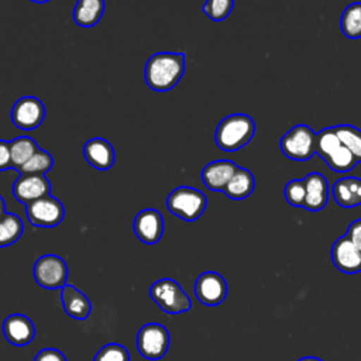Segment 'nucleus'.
<instances>
[{"instance_id": "1", "label": "nucleus", "mask_w": 361, "mask_h": 361, "mask_svg": "<svg viewBox=\"0 0 361 361\" xmlns=\"http://www.w3.org/2000/svg\"><path fill=\"white\" fill-rule=\"evenodd\" d=\"M185 54L157 52L147 59L144 78L149 89L168 92L173 89L185 73Z\"/></svg>"}, {"instance_id": "2", "label": "nucleus", "mask_w": 361, "mask_h": 361, "mask_svg": "<svg viewBox=\"0 0 361 361\" xmlns=\"http://www.w3.org/2000/svg\"><path fill=\"white\" fill-rule=\"evenodd\" d=\"M255 134V123L248 114L235 113L224 117L214 133L216 145L223 151H237L245 147Z\"/></svg>"}, {"instance_id": "3", "label": "nucleus", "mask_w": 361, "mask_h": 361, "mask_svg": "<svg viewBox=\"0 0 361 361\" xmlns=\"http://www.w3.org/2000/svg\"><path fill=\"white\" fill-rule=\"evenodd\" d=\"M316 154L334 172H348L358 161L337 137L334 127L323 128L316 134Z\"/></svg>"}, {"instance_id": "4", "label": "nucleus", "mask_w": 361, "mask_h": 361, "mask_svg": "<svg viewBox=\"0 0 361 361\" xmlns=\"http://www.w3.org/2000/svg\"><path fill=\"white\" fill-rule=\"evenodd\" d=\"M207 206V199L204 193L192 186H178L166 197L168 210L185 220L195 221L197 220Z\"/></svg>"}, {"instance_id": "5", "label": "nucleus", "mask_w": 361, "mask_h": 361, "mask_svg": "<svg viewBox=\"0 0 361 361\" xmlns=\"http://www.w3.org/2000/svg\"><path fill=\"white\" fill-rule=\"evenodd\" d=\"M149 296L159 309L169 314L183 313L192 306V302L182 286L171 278H162L154 282L149 288Z\"/></svg>"}, {"instance_id": "6", "label": "nucleus", "mask_w": 361, "mask_h": 361, "mask_svg": "<svg viewBox=\"0 0 361 361\" xmlns=\"http://www.w3.org/2000/svg\"><path fill=\"white\" fill-rule=\"evenodd\" d=\"M279 148L289 159L307 161L316 154V133L306 124H298L281 138Z\"/></svg>"}, {"instance_id": "7", "label": "nucleus", "mask_w": 361, "mask_h": 361, "mask_svg": "<svg viewBox=\"0 0 361 361\" xmlns=\"http://www.w3.org/2000/svg\"><path fill=\"white\" fill-rule=\"evenodd\" d=\"M169 347V333L158 323H147L137 333V350L147 360L162 358Z\"/></svg>"}, {"instance_id": "8", "label": "nucleus", "mask_w": 361, "mask_h": 361, "mask_svg": "<svg viewBox=\"0 0 361 361\" xmlns=\"http://www.w3.org/2000/svg\"><path fill=\"white\" fill-rule=\"evenodd\" d=\"M32 274L39 286L45 289H56L66 285L68 267L61 257L47 254L35 261Z\"/></svg>"}, {"instance_id": "9", "label": "nucleus", "mask_w": 361, "mask_h": 361, "mask_svg": "<svg viewBox=\"0 0 361 361\" xmlns=\"http://www.w3.org/2000/svg\"><path fill=\"white\" fill-rule=\"evenodd\" d=\"M25 216L35 227H55L65 217V207L52 195L39 197L25 206Z\"/></svg>"}, {"instance_id": "10", "label": "nucleus", "mask_w": 361, "mask_h": 361, "mask_svg": "<svg viewBox=\"0 0 361 361\" xmlns=\"http://www.w3.org/2000/svg\"><path fill=\"white\" fill-rule=\"evenodd\" d=\"M45 118L44 103L34 96L20 97L11 109L13 124L23 131H32L38 128Z\"/></svg>"}, {"instance_id": "11", "label": "nucleus", "mask_w": 361, "mask_h": 361, "mask_svg": "<svg viewBox=\"0 0 361 361\" xmlns=\"http://www.w3.org/2000/svg\"><path fill=\"white\" fill-rule=\"evenodd\" d=\"M51 182L45 175L20 173L13 182V196L25 206L39 197L51 195Z\"/></svg>"}, {"instance_id": "12", "label": "nucleus", "mask_w": 361, "mask_h": 361, "mask_svg": "<svg viewBox=\"0 0 361 361\" xmlns=\"http://www.w3.org/2000/svg\"><path fill=\"white\" fill-rule=\"evenodd\" d=\"M195 295L204 306H217L227 296V283L217 272H203L195 282Z\"/></svg>"}, {"instance_id": "13", "label": "nucleus", "mask_w": 361, "mask_h": 361, "mask_svg": "<svg viewBox=\"0 0 361 361\" xmlns=\"http://www.w3.org/2000/svg\"><path fill=\"white\" fill-rule=\"evenodd\" d=\"M134 233L145 244H157L164 234V219L157 209H144L134 219Z\"/></svg>"}, {"instance_id": "14", "label": "nucleus", "mask_w": 361, "mask_h": 361, "mask_svg": "<svg viewBox=\"0 0 361 361\" xmlns=\"http://www.w3.org/2000/svg\"><path fill=\"white\" fill-rule=\"evenodd\" d=\"M331 259L336 268L344 274H357L361 271V251L345 235L334 241Z\"/></svg>"}, {"instance_id": "15", "label": "nucleus", "mask_w": 361, "mask_h": 361, "mask_svg": "<svg viewBox=\"0 0 361 361\" xmlns=\"http://www.w3.org/2000/svg\"><path fill=\"white\" fill-rule=\"evenodd\" d=\"M83 157L90 166L99 171L110 169L116 161L113 145L100 137H93L85 142Z\"/></svg>"}, {"instance_id": "16", "label": "nucleus", "mask_w": 361, "mask_h": 361, "mask_svg": "<svg viewBox=\"0 0 361 361\" xmlns=\"http://www.w3.org/2000/svg\"><path fill=\"white\" fill-rule=\"evenodd\" d=\"M1 330L6 340L13 345H25L31 343L35 336V327L31 319L21 313L7 316L3 322Z\"/></svg>"}, {"instance_id": "17", "label": "nucleus", "mask_w": 361, "mask_h": 361, "mask_svg": "<svg viewBox=\"0 0 361 361\" xmlns=\"http://www.w3.org/2000/svg\"><path fill=\"white\" fill-rule=\"evenodd\" d=\"M238 165L230 159H217L209 162L202 169V180L204 186L210 190L223 192L234 172L237 171Z\"/></svg>"}, {"instance_id": "18", "label": "nucleus", "mask_w": 361, "mask_h": 361, "mask_svg": "<svg viewBox=\"0 0 361 361\" xmlns=\"http://www.w3.org/2000/svg\"><path fill=\"white\" fill-rule=\"evenodd\" d=\"M305 180V203L303 207L310 212L322 210L329 200V182L320 172H312L303 178Z\"/></svg>"}, {"instance_id": "19", "label": "nucleus", "mask_w": 361, "mask_h": 361, "mask_svg": "<svg viewBox=\"0 0 361 361\" xmlns=\"http://www.w3.org/2000/svg\"><path fill=\"white\" fill-rule=\"evenodd\" d=\"M61 300L63 310L68 316L78 320H85L89 317L92 310V303L85 293L72 285H65L61 288Z\"/></svg>"}, {"instance_id": "20", "label": "nucleus", "mask_w": 361, "mask_h": 361, "mask_svg": "<svg viewBox=\"0 0 361 361\" xmlns=\"http://www.w3.org/2000/svg\"><path fill=\"white\" fill-rule=\"evenodd\" d=\"M331 195L341 207H355L361 204V179L345 176L334 182Z\"/></svg>"}, {"instance_id": "21", "label": "nucleus", "mask_w": 361, "mask_h": 361, "mask_svg": "<svg viewBox=\"0 0 361 361\" xmlns=\"http://www.w3.org/2000/svg\"><path fill=\"white\" fill-rule=\"evenodd\" d=\"M104 6V0H78L73 7L72 18L79 27H93L102 20Z\"/></svg>"}, {"instance_id": "22", "label": "nucleus", "mask_w": 361, "mask_h": 361, "mask_svg": "<svg viewBox=\"0 0 361 361\" xmlns=\"http://www.w3.org/2000/svg\"><path fill=\"white\" fill-rule=\"evenodd\" d=\"M255 188V178L247 168L238 166L228 183L226 185L223 193L233 200H243L248 197Z\"/></svg>"}, {"instance_id": "23", "label": "nucleus", "mask_w": 361, "mask_h": 361, "mask_svg": "<svg viewBox=\"0 0 361 361\" xmlns=\"http://www.w3.org/2000/svg\"><path fill=\"white\" fill-rule=\"evenodd\" d=\"M39 147L37 142L27 135L17 137L10 141V151H11V164L13 169L18 171L38 149Z\"/></svg>"}, {"instance_id": "24", "label": "nucleus", "mask_w": 361, "mask_h": 361, "mask_svg": "<svg viewBox=\"0 0 361 361\" xmlns=\"http://www.w3.org/2000/svg\"><path fill=\"white\" fill-rule=\"evenodd\" d=\"M341 32L351 39L361 38V1L348 4L340 18Z\"/></svg>"}, {"instance_id": "25", "label": "nucleus", "mask_w": 361, "mask_h": 361, "mask_svg": "<svg viewBox=\"0 0 361 361\" xmlns=\"http://www.w3.org/2000/svg\"><path fill=\"white\" fill-rule=\"evenodd\" d=\"M24 231L23 220L14 213H6L0 217V247L16 243Z\"/></svg>"}, {"instance_id": "26", "label": "nucleus", "mask_w": 361, "mask_h": 361, "mask_svg": "<svg viewBox=\"0 0 361 361\" xmlns=\"http://www.w3.org/2000/svg\"><path fill=\"white\" fill-rule=\"evenodd\" d=\"M334 131L355 159L361 162V130L351 124H338L334 126Z\"/></svg>"}, {"instance_id": "27", "label": "nucleus", "mask_w": 361, "mask_h": 361, "mask_svg": "<svg viewBox=\"0 0 361 361\" xmlns=\"http://www.w3.org/2000/svg\"><path fill=\"white\" fill-rule=\"evenodd\" d=\"M54 166V158L49 152L38 148L34 155L17 171L18 173H35L45 175Z\"/></svg>"}, {"instance_id": "28", "label": "nucleus", "mask_w": 361, "mask_h": 361, "mask_svg": "<svg viewBox=\"0 0 361 361\" xmlns=\"http://www.w3.org/2000/svg\"><path fill=\"white\" fill-rule=\"evenodd\" d=\"M234 6V0H206L203 4V13L212 21L226 20Z\"/></svg>"}, {"instance_id": "29", "label": "nucleus", "mask_w": 361, "mask_h": 361, "mask_svg": "<svg viewBox=\"0 0 361 361\" xmlns=\"http://www.w3.org/2000/svg\"><path fill=\"white\" fill-rule=\"evenodd\" d=\"M93 361H130V354L121 344L109 343L96 353Z\"/></svg>"}, {"instance_id": "30", "label": "nucleus", "mask_w": 361, "mask_h": 361, "mask_svg": "<svg viewBox=\"0 0 361 361\" xmlns=\"http://www.w3.org/2000/svg\"><path fill=\"white\" fill-rule=\"evenodd\" d=\"M283 195H285L286 202H288L290 206L303 207L305 195H306L305 180H303V179H292V180H289V182L285 185Z\"/></svg>"}, {"instance_id": "31", "label": "nucleus", "mask_w": 361, "mask_h": 361, "mask_svg": "<svg viewBox=\"0 0 361 361\" xmlns=\"http://www.w3.org/2000/svg\"><path fill=\"white\" fill-rule=\"evenodd\" d=\"M345 237L361 251V219L354 220L345 233Z\"/></svg>"}, {"instance_id": "32", "label": "nucleus", "mask_w": 361, "mask_h": 361, "mask_svg": "<svg viewBox=\"0 0 361 361\" xmlns=\"http://www.w3.org/2000/svg\"><path fill=\"white\" fill-rule=\"evenodd\" d=\"M34 361H66V357L56 348H44L37 353Z\"/></svg>"}, {"instance_id": "33", "label": "nucleus", "mask_w": 361, "mask_h": 361, "mask_svg": "<svg viewBox=\"0 0 361 361\" xmlns=\"http://www.w3.org/2000/svg\"><path fill=\"white\" fill-rule=\"evenodd\" d=\"M10 168H13L10 141L0 140V171H6Z\"/></svg>"}, {"instance_id": "34", "label": "nucleus", "mask_w": 361, "mask_h": 361, "mask_svg": "<svg viewBox=\"0 0 361 361\" xmlns=\"http://www.w3.org/2000/svg\"><path fill=\"white\" fill-rule=\"evenodd\" d=\"M7 212H6V203H4V199L0 196V217L4 216Z\"/></svg>"}, {"instance_id": "35", "label": "nucleus", "mask_w": 361, "mask_h": 361, "mask_svg": "<svg viewBox=\"0 0 361 361\" xmlns=\"http://www.w3.org/2000/svg\"><path fill=\"white\" fill-rule=\"evenodd\" d=\"M298 361H322V360L316 358V357H303V358H300Z\"/></svg>"}, {"instance_id": "36", "label": "nucleus", "mask_w": 361, "mask_h": 361, "mask_svg": "<svg viewBox=\"0 0 361 361\" xmlns=\"http://www.w3.org/2000/svg\"><path fill=\"white\" fill-rule=\"evenodd\" d=\"M31 1H34V3H47L49 0H31Z\"/></svg>"}]
</instances>
